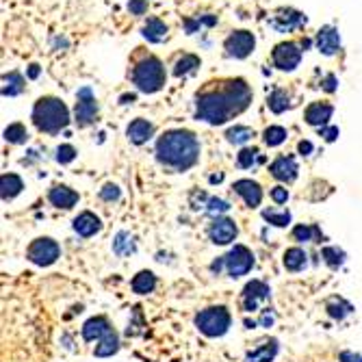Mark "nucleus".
Wrapping results in <instances>:
<instances>
[{"mask_svg": "<svg viewBox=\"0 0 362 362\" xmlns=\"http://www.w3.org/2000/svg\"><path fill=\"white\" fill-rule=\"evenodd\" d=\"M252 102V89L243 79H219L195 94V115L208 124H223L243 113Z\"/></svg>", "mask_w": 362, "mask_h": 362, "instance_id": "f257e3e1", "label": "nucleus"}, {"mask_svg": "<svg viewBox=\"0 0 362 362\" xmlns=\"http://www.w3.org/2000/svg\"><path fill=\"white\" fill-rule=\"evenodd\" d=\"M198 157L200 143L189 130H170L157 141V159L170 170L185 172L198 163Z\"/></svg>", "mask_w": 362, "mask_h": 362, "instance_id": "f03ea898", "label": "nucleus"}, {"mask_svg": "<svg viewBox=\"0 0 362 362\" xmlns=\"http://www.w3.org/2000/svg\"><path fill=\"white\" fill-rule=\"evenodd\" d=\"M33 122L41 132L57 134L70 124V111L59 98H39L33 107Z\"/></svg>", "mask_w": 362, "mask_h": 362, "instance_id": "7ed1b4c3", "label": "nucleus"}, {"mask_svg": "<svg viewBox=\"0 0 362 362\" xmlns=\"http://www.w3.org/2000/svg\"><path fill=\"white\" fill-rule=\"evenodd\" d=\"M132 83L143 94H157L165 85V68L154 54H141L132 63Z\"/></svg>", "mask_w": 362, "mask_h": 362, "instance_id": "20e7f679", "label": "nucleus"}, {"mask_svg": "<svg viewBox=\"0 0 362 362\" xmlns=\"http://www.w3.org/2000/svg\"><path fill=\"white\" fill-rule=\"evenodd\" d=\"M195 325H198V330L204 336H210V339L221 336L230 328V312L223 306H210L195 316Z\"/></svg>", "mask_w": 362, "mask_h": 362, "instance_id": "39448f33", "label": "nucleus"}, {"mask_svg": "<svg viewBox=\"0 0 362 362\" xmlns=\"http://www.w3.org/2000/svg\"><path fill=\"white\" fill-rule=\"evenodd\" d=\"M59 254H61V248L52 239H35L31 248H28V259L39 267L52 265L59 259Z\"/></svg>", "mask_w": 362, "mask_h": 362, "instance_id": "423d86ee", "label": "nucleus"}, {"mask_svg": "<svg viewBox=\"0 0 362 362\" xmlns=\"http://www.w3.org/2000/svg\"><path fill=\"white\" fill-rule=\"evenodd\" d=\"M271 59H274V66L282 72H293L299 61H301V50L295 41H282L278 43V46L274 48V54H271Z\"/></svg>", "mask_w": 362, "mask_h": 362, "instance_id": "0eeeda50", "label": "nucleus"}, {"mask_svg": "<svg viewBox=\"0 0 362 362\" xmlns=\"http://www.w3.org/2000/svg\"><path fill=\"white\" fill-rule=\"evenodd\" d=\"M254 267V254L245 245H234L228 256H225V269L232 278L245 276L248 271Z\"/></svg>", "mask_w": 362, "mask_h": 362, "instance_id": "6e6552de", "label": "nucleus"}, {"mask_svg": "<svg viewBox=\"0 0 362 362\" xmlns=\"http://www.w3.org/2000/svg\"><path fill=\"white\" fill-rule=\"evenodd\" d=\"M254 46H256V39L250 31H234L223 41L225 54L234 59H245L254 50Z\"/></svg>", "mask_w": 362, "mask_h": 362, "instance_id": "1a4fd4ad", "label": "nucleus"}, {"mask_svg": "<svg viewBox=\"0 0 362 362\" xmlns=\"http://www.w3.org/2000/svg\"><path fill=\"white\" fill-rule=\"evenodd\" d=\"M74 115H77V122L79 126H89L96 119L98 115V102L92 94V89L85 87L79 92V102H77V109H74Z\"/></svg>", "mask_w": 362, "mask_h": 362, "instance_id": "9d476101", "label": "nucleus"}, {"mask_svg": "<svg viewBox=\"0 0 362 362\" xmlns=\"http://www.w3.org/2000/svg\"><path fill=\"white\" fill-rule=\"evenodd\" d=\"M208 237L213 243L217 245H228L230 241H234L237 237V225L232 219H225V217H217L208 228Z\"/></svg>", "mask_w": 362, "mask_h": 362, "instance_id": "9b49d317", "label": "nucleus"}, {"mask_svg": "<svg viewBox=\"0 0 362 362\" xmlns=\"http://www.w3.org/2000/svg\"><path fill=\"white\" fill-rule=\"evenodd\" d=\"M306 24V16H301L299 11H293V9H280L276 13V18L271 20V26L276 28L280 33H286V31H293L297 26H304Z\"/></svg>", "mask_w": 362, "mask_h": 362, "instance_id": "f8f14e48", "label": "nucleus"}, {"mask_svg": "<svg viewBox=\"0 0 362 362\" xmlns=\"http://www.w3.org/2000/svg\"><path fill=\"white\" fill-rule=\"evenodd\" d=\"M269 297V289H267V284L261 282V280H252L245 289H243V308L248 312L256 310L259 308V304L263 299Z\"/></svg>", "mask_w": 362, "mask_h": 362, "instance_id": "ddd939ff", "label": "nucleus"}, {"mask_svg": "<svg viewBox=\"0 0 362 362\" xmlns=\"http://www.w3.org/2000/svg\"><path fill=\"white\" fill-rule=\"evenodd\" d=\"M314 43L323 54L332 57L341 48V35H339V31L334 26H323V28H319V33H316Z\"/></svg>", "mask_w": 362, "mask_h": 362, "instance_id": "4468645a", "label": "nucleus"}, {"mask_svg": "<svg viewBox=\"0 0 362 362\" xmlns=\"http://www.w3.org/2000/svg\"><path fill=\"white\" fill-rule=\"evenodd\" d=\"M271 176L276 180H282V183H293L297 178V163L293 157H278L269 168Z\"/></svg>", "mask_w": 362, "mask_h": 362, "instance_id": "2eb2a0df", "label": "nucleus"}, {"mask_svg": "<svg viewBox=\"0 0 362 362\" xmlns=\"http://www.w3.org/2000/svg\"><path fill=\"white\" fill-rule=\"evenodd\" d=\"M234 191L245 200V204L250 208L259 206L263 202V189H261L259 183H254V180H237V183H234Z\"/></svg>", "mask_w": 362, "mask_h": 362, "instance_id": "dca6fc26", "label": "nucleus"}, {"mask_svg": "<svg viewBox=\"0 0 362 362\" xmlns=\"http://www.w3.org/2000/svg\"><path fill=\"white\" fill-rule=\"evenodd\" d=\"M332 113H334V107H332V104H328V102H312L310 107L306 109V115L304 117H306V122L310 126L323 128L330 122Z\"/></svg>", "mask_w": 362, "mask_h": 362, "instance_id": "f3484780", "label": "nucleus"}, {"mask_svg": "<svg viewBox=\"0 0 362 362\" xmlns=\"http://www.w3.org/2000/svg\"><path fill=\"white\" fill-rule=\"evenodd\" d=\"M154 134V126L148 122V119H134V122H130L128 124V128H126V137L132 141V143H137V145H141V143H145L150 137Z\"/></svg>", "mask_w": 362, "mask_h": 362, "instance_id": "a211bd4d", "label": "nucleus"}, {"mask_svg": "<svg viewBox=\"0 0 362 362\" xmlns=\"http://www.w3.org/2000/svg\"><path fill=\"white\" fill-rule=\"evenodd\" d=\"M113 328L111 323L104 319V316H94V319H89L85 325H83V339L85 341H100L109 334Z\"/></svg>", "mask_w": 362, "mask_h": 362, "instance_id": "6ab92c4d", "label": "nucleus"}, {"mask_svg": "<svg viewBox=\"0 0 362 362\" xmlns=\"http://www.w3.org/2000/svg\"><path fill=\"white\" fill-rule=\"evenodd\" d=\"M100 228H102V221L94 213H89V210L74 219V230L81 237H94L96 232H100Z\"/></svg>", "mask_w": 362, "mask_h": 362, "instance_id": "aec40b11", "label": "nucleus"}, {"mask_svg": "<svg viewBox=\"0 0 362 362\" xmlns=\"http://www.w3.org/2000/svg\"><path fill=\"white\" fill-rule=\"evenodd\" d=\"M48 198H50L52 206H57V208H72L74 204L79 202V193L72 191L70 187L59 185V187H54V189L50 191Z\"/></svg>", "mask_w": 362, "mask_h": 362, "instance_id": "412c9836", "label": "nucleus"}, {"mask_svg": "<svg viewBox=\"0 0 362 362\" xmlns=\"http://www.w3.org/2000/svg\"><path fill=\"white\" fill-rule=\"evenodd\" d=\"M143 37L152 43H161L165 37H168V24L159 18H150L143 26Z\"/></svg>", "mask_w": 362, "mask_h": 362, "instance_id": "4be33fe9", "label": "nucleus"}, {"mask_svg": "<svg viewBox=\"0 0 362 362\" xmlns=\"http://www.w3.org/2000/svg\"><path fill=\"white\" fill-rule=\"evenodd\" d=\"M276 354H278V343L276 341H267V343H263L261 347H256V350H252L248 356H245V360L248 362H271L276 358Z\"/></svg>", "mask_w": 362, "mask_h": 362, "instance_id": "5701e85b", "label": "nucleus"}, {"mask_svg": "<svg viewBox=\"0 0 362 362\" xmlns=\"http://www.w3.org/2000/svg\"><path fill=\"white\" fill-rule=\"evenodd\" d=\"M22 180L16 174H5L0 178V193H3V200H11L22 191Z\"/></svg>", "mask_w": 362, "mask_h": 362, "instance_id": "b1692460", "label": "nucleus"}, {"mask_svg": "<svg viewBox=\"0 0 362 362\" xmlns=\"http://www.w3.org/2000/svg\"><path fill=\"white\" fill-rule=\"evenodd\" d=\"M157 286V278L152 271H139L137 276L132 280V291L139 293V295H145V293H152Z\"/></svg>", "mask_w": 362, "mask_h": 362, "instance_id": "393cba45", "label": "nucleus"}, {"mask_svg": "<svg viewBox=\"0 0 362 362\" xmlns=\"http://www.w3.org/2000/svg\"><path fill=\"white\" fill-rule=\"evenodd\" d=\"M306 259L308 256L301 248H291V250L284 252V267L289 271H299V269L306 267Z\"/></svg>", "mask_w": 362, "mask_h": 362, "instance_id": "a878e982", "label": "nucleus"}, {"mask_svg": "<svg viewBox=\"0 0 362 362\" xmlns=\"http://www.w3.org/2000/svg\"><path fill=\"white\" fill-rule=\"evenodd\" d=\"M117 350H119V339H117L115 332L111 330L109 334L104 336V339H100V343L96 345V356L107 358V356H113Z\"/></svg>", "mask_w": 362, "mask_h": 362, "instance_id": "bb28decb", "label": "nucleus"}, {"mask_svg": "<svg viewBox=\"0 0 362 362\" xmlns=\"http://www.w3.org/2000/svg\"><path fill=\"white\" fill-rule=\"evenodd\" d=\"M195 68H200V59L195 54H183L174 63V74L176 77H187V74L195 72Z\"/></svg>", "mask_w": 362, "mask_h": 362, "instance_id": "cd10ccee", "label": "nucleus"}, {"mask_svg": "<svg viewBox=\"0 0 362 362\" xmlns=\"http://www.w3.org/2000/svg\"><path fill=\"white\" fill-rule=\"evenodd\" d=\"M22 89H24L22 74H18V72L5 74V79H3V94L5 96H18Z\"/></svg>", "mask_w": 362, "mask_h": 362, "instance_id": "c85d7f7f", "label": "nucleus"}, {"mask_svg": "<svg viewBox=\"0 0 362 362\" xmlns=\"http://www.w3.org/2000/svg\"><path fill=\"white\" fill-rule=\"evenodd\" d=\"M267 104L274 113H282V111H286L291 107V100H289V94H286L284 89H276V92H271V96L267 98Z\"/></svg>", "mask_w": 362, "mask_h": 362, "instance_id": "c756f323", "label": "nucleus"}, {"mask_svg": "<svg viewBox=\"0 0 362 362\" xmlns=\"http://www.w3.org/2000/svg\"><path fill=\"white\" fill-rule=\"evenodd\" d=\"M263 217H265L269 223L278 225V228H284V225H289V223H291V213H289V210L267 208V210H263Z\"/></svg>", "mask_w": 362, "mask_h": 362, "instance_id": "7c9ffc66", "label": "nucleus"}, {"mask_svg": "<svg viewBox=\"0 0 362 362\" xmlns=\"http://www.w3.org/2000/svg\"><path fill=\"white\" fill-rule=\"evenodd\" d=\"M263 139L269 148H276L280 145L284 139H286V130L282 126H269L265 132H263Z\"/></svg>", "mask_w": 362, "mask_h": 362, "instance_id": "2f4dec72", "label": "nucleus"}, {"mask_svg": "<svg viewBox=\"0 0 362 362\" xmlns=\"http://www.w3.org/2000/svg\"><path fill=\"white\" fill-rule=\"evenodd\" d=\"M225 137H228L230 143H245L254 137V130L248 128V126H234V128H230L228 132H225Z\"/></svg>", "mask_w": 362, "mask_h": 362, "instance_id": "473e14b6", "label": "nucleus"}, {"mask_svg": "<svg viewBox=\"0 0 362 362\" xmlns=\"http://www.w3.org/2000/svg\"><path fill=\"white\" fill-rule=\"evenodd\" d=\"M5 139L9 143H24L28 139V132L22 124H11L7 130H5Z\"/></svg>", "mask_w": 362, "mask_h": 362, "instance_id": "72a5a7b5", "label": "nucleus"}, {"mask_svg": "<svg viewBox=\"0 0 362 362\" xmlns=\"http://www.w3.org/2000/svg\"><path fill=\"white\" fill-rule=\"evenodd\" d=\"M256 159H259V150H256V148H245V150H241V152H239L237 163H239V168L248 170L256 163ZM259 161H263V159H259Z\"/></svg>", "mask_w": 362, "mask_h": 362, "instance_id": "f704fd0d", "label": "nucleus"}, {"mask_svg": "<svg viewBox=\"0 0 362 362\" xmlns=\"http://www.w3.org/2000/svg\"><path fill=\"white\" fill-rule=\"evenodd\" d=\"M113 250L117 254H130L134 252V243H132V239L128 232H119L117 239H115V243H113Z\"/></svg>", "mask_w": 362, "mask_h": 362, "instance_id": "c9c22d12", "label": "nucleus"}, {"mask_svg": "<svg viewBox=\"0 0 362 362\" xmlns=\"http://www.w3.org/2000/svg\"><path fill=\"white\" fill-rule=\"evenodd\" d=\"M319 237V228H314V225H297L293 230V237L299 243H306V241H312V237Z\"/></svg>", "mask_w": 362, "mask_h": 362, "instance_id": "e433bc0d", "label": "nucleus"}, {"mask_svg": "<svg viewBox=\"0 0 362 362\" xmlns=\"http://www.w3.org/2000/svg\"><path fill=\"white\" fill-rule=\"evenodd\" d=\"M328 310H330L332 316H334V319H343V316H347L352 312V306L345 304L343 299H339V301L334 299V301H330V304H328Z\"/></svg>", "mask_w": 362, "mask_h": 362, "instance_id": "4c0bfd02", "label": "nucleus"}, {"mask_svg": "<svg viewBox=\"0 0 362 362\" xmlns=\"http://www.w3.org/2000/svg\"><path fill=\"white\" fill-rule=\"evenodd\" d=\"M323 259L330 267H341L345 261V254L339 248H325L323 250Z\"/></svg>", "mask_w": 362, "mask_h": 362, "instance_id": "58836bf2", "label": "nucleus"}, {"mask_svg": "<svg viewBox=\"0 0 362 362\" xmlns=\"http://www.w3.org/2000/svg\"><path fill=\"white\" fill-rule=\"evenodd\" d=\"M74 159H77V150H74L72 145H59L57 148V161L61 165L72 163Z\"/></svg>", "mask_w": 362, "mask_h": 362, "instance_id": "ea45409f", "label": "nucleus"}, {"mask_svg": "<svg viewBox=\"0 0 362 362\" xmlns=\"http://www.w3.org/2000/svg\"><path fill=\"white\" fill-rule=\"evenodd\" d=\"M100 198L102 200H107V202H113V200H119V187L109 183V185H104L102 191H100Z\"/></svg>", "mask_w": 362, "mask_h": 362, "instance_id": "a19ab883", "label": "nucleus"}, {"mask_svg": "<svg viewBox=\"0 0 362 362\" xmlns=\"http://www.w3.org/2000/svg\"><path fill=\"white\" fill-rule=\"evenodd\" d=\"M230 206H228V202H225V200H219V198H210L208 200V210H210V213H225V210H228Z\"/></svg>", "mask_w": 362, "mask_h": 362, "instance_id": "79ce46f5", "label": "nucleus"}, {"mask_svg": "<svg viewBox=\"0 0 362 362\" xmlns=\"http://www.w3.org/2000/svg\"><path fill=\"white\" fill-rule=\"evenodd\" d=\"M271 200H274L276 204H286V200H289V191H286L284 187H274L271 189Z\"/></svg>", "mask_w": 362, "mask_h": 362, "instance_id": "37998d69", "label": "nucleus"}, {"mask_svg": "<svg viewBox=\"0 0 362 362\" xmlns=\"http://www.w3.org/2000/svg\"><path fill=\"white\" fill-rule=\"evenodd\" d=\"M128 9H130V13H134V16H143V13L148 11V0H130Z\"/></svg>", "mask_w": 362, "mask_h": 362, "instance_id": "c03bdc74", "label": "nucleus"}, {"mask_svg": "<svg viewBox=\"0 0 362 362\" xmlns=\"http://www.w3.org/2000/svg\"><path fill=\"white\" fill-rule=\"evenodd\" d=\"M319 134L325 139V141H334L336 137H339V128H334V126H323V128H319Z\"/></svg>", "mask_w": 362, "mask_h": 362, "instance_id": "a18cd8bd", "label": "nucleus"}, {"mask_svg": "<svg viewBox=\"0 0 362 362\" xmlns=\"http://www.w3.org/2000/svg\"><path fill=\"white\" fill-rule=\"evenodd\" d=\"M321 85H323L325 92H330V94H332V92H336V77H332V74H330V77H325V79H323V83H321Z\"/></svg>", "mask_w": 362, "mask_h": 362, "instance_id": "49530a36", "label": "nucleus"}, {"mask_svg": "<svg viewBox=\"0 0 362 362\" xmlns=\"http://www.w3.org/2000/svg\"><path fill=\"white\" fill-rule=\"evenodd\" d=\"M339 362H362V356L360 354H352V352H345V354H341Z\"/></svg>", "mask_w": 362, "mask_h": 362, "instance_id": "de8ad7c7", "label": "nucleus"}, {"mask_svg": "<svg viewBox=\"0 0 362 362\" xmlns=\"http://www.w3.org/2000/svg\"><path fill=\"white\" fill-rule=\"evenodd\" d=\"M297 150H299V152L304 154V157H308V154L312 152V143H310V141H299Z\"/></svg>", "mask_w": 362, "mask_h": 362, "instance_id": "09e8293b", "label": "nucleus"}, {"mask_svg": "<svg viewBox=\"0 0 362 362\" xmlns=\"http://www.w3.org/2000/svg\"><path fill=\"white\" fill-rule=\"evenodd\" d=\"M261 323H263V325H267V328H269V325H271V323H274V316H271V314H269V312H265V314H263V319H261Z\"/></svg>", "mask_w": 362, "mask_h": 362, "instance_id": "8fccbe9b", "label": "nucleus"}, {"mask_svg": "<svg viewBox=\"0 0 362 362\" xmlns=\"http://www.w3.org/2000/svg\"><path fill=\"white\" fill-rule=\"evenodd\" d=\"M28 77L37 79V77H39V66H31V70H28Z\"/></svg>", "mask_w": 362, "mask_h": 362, "instance_id": "3c124183", "label": "nucleus"}, {"mask_svg": "<svg viewBox=\"0 0 362 362\" xmlns=\"http://www.w3.org/2000/svg\"><path fill=\"white\" fill-rule=\"evenodd\" d=\"M130 102H134V96H132V94L122 96V104H130Z\"/></svg>", "mask_w": 362, "mask_h": 362, "instance_id": "603ef678", "label": "nucleus"}, {"mask_svg": "<svg viewBox=\"0 0 362 362\" xmlns=\"http://www.w3.org/2000/svg\"><path fill=\"white\" fill-rule=\"evenodd\" d=\"M223 180V176L221 174H217V176H210V183H221Z\"/></svg>", "mask_w": 362, "mask_h": 362, "instance_id": "864d4df0", "label": "nucleus"}]
</instances>
